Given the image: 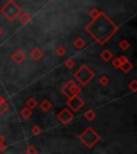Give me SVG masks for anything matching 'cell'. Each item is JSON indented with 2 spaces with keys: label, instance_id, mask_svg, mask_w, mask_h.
<instances>
[{
  "label": "cell",
  "instance_id": "obj_3",
  "mask_svg": "<svg viewBox=\"0 0 137 154\" xmlns=\"http://www.w3.org/2000/svg\"><path fill=\"white\" fill-rule=\"evenodd\" d=\"M79 139L86 147L92 148V147H94L96 144V142L100 140V136L93 128H87L86 131H84V132L79 135Z\"/></svg>",
  "mask_w": 137,
  "mask_h": 154
},
{
  "label": "cell",
  "instance_id": "obj_26",
  "mask_svg": "<svg viewBox=\"0 0 137 154\" xmlns=\"http://www.w3.org/2000/svg\"><path fill=\"white\" fill-rule=\"evenodd\" d=\"M27 153H38V151H36V149L34 147H32V146H30V147H28V150H27Z\"/></svg>",
  "mask_w": 137,
  "mask_h": 154
},
{
  "label": "cell",
  "instance_id": "obj_12",
  "mask_svg": "<svg viewBox=\"0 0 137 154\" xmlns=\"http://www.w3.org/2000/svg\"><path fill=\"white\" fill-rule=\"evenodd\" d=\"M133 67H134V65H133L132 63H131L129 60H126V61H124V62L121 63L120 69H121V70H122L124 73H128V72H130V71L132 70Z\"/></svg>",
  "mask_w": 137,
  "mask_h": 154
},
{
  "label": "cell",
  "instance_id": "obj_15",
  "mask_svg": "<svg viewBox=\"0 0 137 154\" xmlns=\"http://www.w3.org/2000/svg\"><path fill=\"white\" fill-rule=\"evenodd\" d=\"M85 45H86V42H85L80 36L79 38H77L74 41V46H75V48H77V49H82V48H84Z\"/></svg>",
  "mask_w": 137,
  "mask_h": 154
},
{
  "label": "cell",
  "instance_id": "obj_6",
  "mask_svg": "<svg viewBox=\"0 0 137 154\" xmlns=\"http://www.w3.org/2000/svg\"><path fill=\"white\" fill-rule=\"evenodd\" d=\"M67 105L70 106L73 111H77L84 106V101L78 96V94H75V95H72L69 97V100H67Z\"/></svg>",
  "mask_w": 137,
  "mask_h": 154
},
{
  "label": "cell",
  "instance_id": "obj_1",
  "mask_svg": "<svg viewBox=\"0 0 137 154\" xmlns=\"http://www.w3.org/2000/svg\"><path fill=\"white\" fill-rule=\"evenodd\" d=\"M118 29V26L101 11L96 16L92 17V20L86 26V30L100 45H103L111 38Z\"/></svg>",
  "mask_w": 137,
  "mask_h": 154
},
{
  "label": "cell",
  "instance_id": "obj_23",
  "mask_svg": "<svg viewBox=\"0 0 137 154\" xmlns=\"http://www.w3.org/2000/svg\"><path fill=\"white\" fill-rule=\"evenodd\" d=\"M129 88H130L131 90H132L133 92H135L137 90V80L134 79L132 80V82H131L130 85H129Z\"/></svg>",
  "mask_w": 137,
  "mask_h": 154
},
{
  "label": "cell",
  "instance_id": "obj_13",
  "mask_svg": "<svg viewBox=\"0 0 137 154\" xmlns=\"http://www.w3.org/2000/svg\"><path fill=\"white\" fill-rule=\"evenodd\" d=\"M51 107H53V104L48 101V100H44V101L40 104V108H41L43 111H48Z\"/></svg>",
  "mask_w": 137,
  "mask_h": 154
},
{
  "label": "cell",
  "instance_id": "obj_19",
  "mask_svg": "<svg viewBox=\"0 0 137 154\" xmlns=\"http://www.w3.org/2000/svg\"><path fill=\"white\" fill-rule=\"evenodd\" d=\"M119 47H120L122 51H126V49L130 47V43H129L126 40H123V41H121L120 44H119Z\"/></svg>",
  "mask_w": 137,
  "mask_h": 154
},
{
  "label": "cell",
  "instance_id": "obj_18",
  "mask_svg": "<svg viewBox=\"0 0 137 154\" xmlns=\"http://www.w3.org/2000/svg\"><path fill=\"white\" fill-rule=\"evenodd\" d=\"M85 118H86L88 121L94 120V118H95V112H94V111L92 110V109H89V110H88L86 113H85Z\"/></svg>",
  "mask_w": 137,
  "mask_h": 154
},
{
  "label": "cell",
  "instance_id": "obj_29",
  "mask_svg": "<svg viewBox=\"0 0 137 154\" xmlns=\"http://www.w3.org/2000/svg\"><path fill=\"white\" fill-rule=\"evenodd\" d=\"M2 29H1V28H0V36H1V34H2Z\"/></svg>",
  "mask_w": 137,
  "mask_h": 154
},
{
  "label": "cell",
  "instance_id": "obj_21",
  "mask_svg": "<svg viewBox=\"0 0 137 154\" xmlns=\"http://www.w3.org/2000/svg\"><path fill=\"white\" fill-rule=\"evenodd\" d=\"M56 53H57V55L59 56V57H63V56L65 55V53H67V51H65V48L63 47V46H60L59 48H57Z\"/></svg>",
  "mask_w": 137,
  "mask_h": 154
},
{
  "label": "cell",
  "instance_id": "obj_20",
  "mask_svg": "<svg viewBox=\"0 0 137 154\" xmlns=\"http://www.w3.org/2000/svg\"><path fill=\"white\" fill-rule=\"evenodd\" d=\"M109 82V79H108V77H106V76H102L101 78L99 79V84L101 85V86H106V85H108Z\"/></svg>",
  "mask_w": 137,
  "mask_h": 154
},
{
  "label": "cell",
  "instance_id": "obj_11",
  "mask_svg": "<svg viewBox=\"0 0 137 154\" xmlns=\"http://www.w3.org/2000/svg\"><path fill=\"white\" fill-rule=\"evenodd\" d=\"M9 109V104L5 102V97L0 94V113H5Z\"/></svg>",
  "mask_w": 137,
  "mask_h": 154
},
{
  "label": "cell",
  "instance_id": "obj_16",
  "mask_svg": "<svg viewBox=\"0 0 137 154\" xmlns=\"http://www.w3.org/2000/svg\"><path fill=\"white\" fill-rule=\"evenodd\" d=\"M31 115H32L31 109L28 108L27 106L25 107V108H23L22 110H20V116H22V118H24V119H28Z\"/></svg>",
  "mask_w": 137,
  "mask_h": 154
},
{
  "label": "cell",
  "instance_id": "obj_24",
  "mask_svg": "<svg viewBox=\"0 0 137 154\" xmlns=\"http://www.w3.org/2000/svg\"><path fill=\"white\" fill-rule=\"evenodd\" d=\"M74 64H75V61L73 60V59H67V60L64 62V65L67 67H69V69H71V67L74 66Z\"/></svg>",
  "mask_w": 137,
  "mask_h": 154
},
{
  "label": "cell",
  "instance_id": "obj_25",
  "mask_svg": "<svg viewBox=\"0 0 137 154\" xmlns=\"http://www.w3.org/2000/svg\"><path fill=\"white\" fill-rule=\"evenodd\" d=\"M113 64H114V66H115L116 69H120L121 62H120V60H119V58H117V59H115V60L113 61Z\"/></svg>",
  "mask_w": 137,
  "mask_h": 154
},
{
  "label": "cell",
  "instance_id": "obj_10",
  "mask_svg": "<svg viewBox=\"0 0 137 154\" xmlns=\"http://www.w3.org/2000/svg\"><path fill=\"white\" fill-rule=\"evenodd\" d=\"M18 19L23 25H26V24H28L29 22H31L32 17L29 14H27V13H20V14L18 15Z\"/></svg>",
  "mask_w": 137,
  "mask_h": 154
},
{
  "label": "cell",
  "instance_id": "obj_5",
  "mask_svg": "<svg viewBox=\"0 0 137 154\" xmlns=\"http://www.w3.org/2000/svg\"><path fill=\"white\" fill-rule=\"evenodd\" d=\"M62 92L67 96V97H70V96L75 95V94H79L80 88L77 86L73 80H70V82H67V84L62 88Z\"/></svg>",
  "mask_w": 137,
  "mask_h": 154
},
{
  "label": "cell",
  "instance_id": "obj_9",
  "mask_svg": "<svg viewBox=\"0 0 137 154\" xmlns=\"http://www.w3.org/2000/svg\"><path fill=\"white\" fill-rule=\"evenodd\" d=\"M30 57L32 58V60L38 61V60H40L42 57H43V53H42V51L39 47H36L33 51L30 53Z\"/></svg>",
  "mask_w": 137,
  "mask_h": 154
},
{
  "label": "cell",
  "instance_id": "obj_14",
  "mask_svg": "<svg viewBox=\"0 0 137 154\" xmlns=\"http://www.w3.org/2000/svg\"><path fill=\"white\" fill-rule=\"evenodd\" d=\"M113 57H114L113 54H111L108 49H106V51H104L103 53L101 54V58L105 61V62H108L109 60H111V58Z\"/></svg>",
  "mask_w": 137,
  "mask_h": 154
},
{
  "label": "cell",
  "instance_id": "obj_30",
  "mask_svg": "<svg viewBox=\"0 0 137 154\" xmlns=\"http://www.w3.org/2000/svg\"><path fill=\"white\" fill-rule=\"evenodd\" d=\"M51 1H54V0H51Z\"/></svg>",
  "mask_w": 137,
  "mask_h": 154
},
{
  "label": "cell",
  "instance_id": "obj_2",
  "mask_svg": "<svg viewBox=\"0 0 137 154\" xmlns=\"http://www.w3.org/2000/svg\"><path fill=\"white\" fill-rule=\"evenodd\" d=\"M1 13L5 15V17L10 20V22H14L15 19L18 17V15L22 13V8L19 7L15 1L10 0L7 2L1 9Z\"/></svg>",
  "mask_w": 137,
  "mask_h": 154
},
{
  "label": "cell",
  "instance_id": "obj_4",
  "mask_svg": "<svg viewBox=\"0 0 137 154\" xmlns=\"http://www.w3.org/2000/svg\"><path fill=\"white\" fill-rule=\"evenodd\" d=\"M74 76L83 86H86L92 80V78L94 77V73L87 65H82L79 70H77V72H75Z\"/></svg>",
  "mask_w": 137,
  "mask_h": 154
},
{
  "label": "cell",
  "instance_id": "obj_7",
  "mask_svg": "<svg viewBox=\"0 0 137 154\" xmlns=\"http://www.w3.org/2000/svg\"><path fill=\"white\" fill-rule=\"evenodd\" d=\"M57 118L62 124H67V123H70L74 119V115H73V112L69 108H64L57 116Z\"/></svg>",
  "mask_w": 137,
  "mask_h": 154
},
{
  "label": "cell",
  "instance_id": "obj_27",
  "mask_svg": "<svg viewBox=\"0 0 137 154\" xmlns=\"http://www.w3.org/2000/svg\"><path fill=\"white\" fill-rule=\"evenodd\" d=\"M5 149H7V147H5V142H1V143H0V151H5Z\"/></svg>",
  "mask_w": 137,
  "mask_h": 154
},
{
  "label": "cell",
  "instance_id": "obj_28",
  "mask_svg": "<svg viewBox=\"0 0 137 154\" xmlns=\"http://www.w3.org/2000/svg\"><path fill=\"white\" fill-rule=\"evenodd\" d=\"M1 142H5V138H3L2 135H0V143H1Z\"/></svg>",
  "mask_w": 137,
  "mask_h": 154
},
{
  "label": "cell",
  "instance_id": "obj_8",
  "mask_svg": "<svg viewBox=\"0 0 137 154\" xmlns=\"http://www.w3.org/2000/svg\"><path fill=\"white\" fill-rule=\"evenodd\" d=\"M26 58H27V56L23 53V51L20 49V48H18V49H17L16 51H14L12 55V59L16 63H23L25 60H26Z\"/></svg>",
  "mask_w": 137,
  "mask_h": 154
},
{
  "label": "cell",
  "instance_id": "obj_22",
  "mask_svg": "<svg viewBox=\"0 0 137 154\" xmlns=\"http://www.w3.org/2000/svg\"><path fill=\"white\" fill-rule=\"evenodd\" d=\"M31 132H32V134H33V135H40V134H41V132H42V130H41V128H40V126H38V125H34V126H32Z\"/></svg>",
  "mask_w": 137,
  "mask_h": 154
},
{
  "label": "cell",
  "instance_id": "obj_17",
  "mask_svg": "<svg viewBox=\"0 0 137 154\" xmlns=\"http://www.w3.org/2000/svg\"><path fill=\"white\" fill-rule=\"evenodd\" d=\"M36 105H38V102H36V100L34 99V97H32V96L28 100V101H27V103H26V106L30 109L36 108Z\"/></svg>",
  "mask_w": 137,
  "mask_h": 154
}]
</instances>
